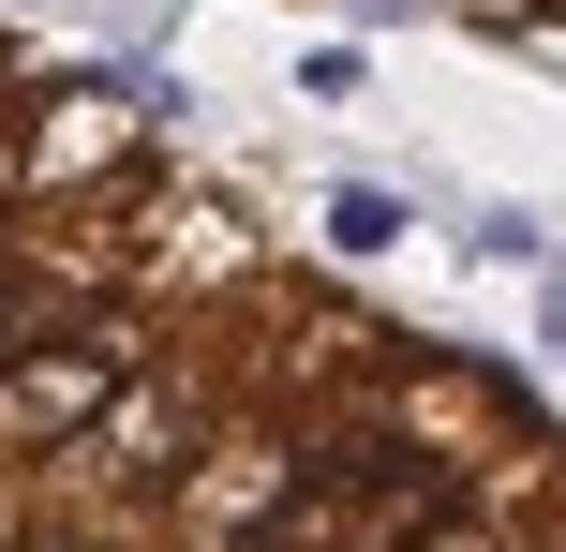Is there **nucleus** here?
<instances>
[{
	"mask_svg": "<svg viewBox=\"0 0 566 552\" xmlns=\"http://www.w3.org/2000/svg\"><path fill=\"white\" fill-rule=\"evenodd\" d=\"M448 254H462V269H507V284L566 269V254H552V225H537V209H507V195H462V209H448Z\"/></svg>",
	"mask_w": 566,
	"mask_h": 552,
	"instance_id": "nucleus-4",
	"label": "nucleus"
},
{
	"mask_svg": "<svg viewBox=\"0 0 566 552\" xmlns=\"http://www.w3.org/2000/svg\"><path fill=\"white\" fill-rule=\"evenodd\" d=\"M0 15H75V0H0Z\"/></svg>",
	"mask_w": 566,
	"mask_h": 552,
	"instance_id": "nucleus-9",
	"label": "nucleus"
},
{
	"mask_svg": "<svg viewBox=\"0 0 566 552\" xmlns=\"http://www.w3.org/2000/svg\"><path fill=\"white\" fill-rule=\"evenodd\" d=\"M432 225V195H402V179H313V239H328L343 269H373V254H402V239Z\"/></svg>",
	"mask_w": 566,
	"mask_h": 552,
	"instance_id": "nucleus-3",
	"label": "nucleus"
},
{
	"mask_svg": "<svg viewBox=\"0 0 566 552\" xmlns=\"http://www.w3.org/2000/svg\"><path fill=\"white\" fill-rule=\"evenodd\" d=\"M373 90V30H313L298 45V105H358Z\"/></svg>",
	"mask_w": 566,
	"mask_h": 552,
	"instance_id": "nucleus-5",
	"label": "nucleus"
},
{
	"mask_svg": "<svg viewBox=\"0 0 566 552\" xmlns=\"http://www.w3.org/2000/svg\"><path fill=\"white\" fill-rule=\"evenodd\" d=\"M209 434H224V418H209V388L149 358V374H135V388H119V404H105V418H90V434L45 464V493H75V508H135V493H179V478L209 464Z\"/></svg>",
	"mask_w": 566,
	"mask_h": 552,
	"instance_id": "nucleus-2",
	"label": "nucleus"
},
{
	"mask_svg": "<svg viewBox=\"0 0 566 552\" xmlns=\"http://www.w3.org/2000/svg\"><path fill=\"white\" fill-rule=\"evenodd\" d=\"M328 15H343V30H418L432 0H328Z\"/></svg>",
	"mask_w": 566,
	"mask_h": 552,
	"instance_id": "nucleus-7",
	"label": "nucleus"
},
{
	"mask_svg": "<svg viewBox=\"0 0 566 552\" xmlns=\"http://www.w3.org/2000/svg\"><path fill=\"white\" fill-rule=\"evenodd\" d=\"M522 329H537V358L566 374V269H537V284H522Z\"/></svg>",
	"mask_w": 566,
	"mask_h": 552,
	"instance_id": "nucleus-6",
	"label": "nucleus"
},
{
	"mask_svg": "<svg viewBox=\"0 0 566 552\" xmlns=\"http://www.w3.org/2000/svg\"><path fill=\"white\" fill-rule=\"evenodd\" d=\"M15 284H30V254H15V239H0V299H15Z\"/></svg>",
	"mask_w": 566,
	"mask_h": 552,
	"instance_id": "nucleus-8",
	"label": "nucleus"
},
{
	"mask_svg": "<svg viewBox=\"0 0 566 552\" xmlns=\"http://www.w3.org/2000/svg\"><path fill=\"white\" fill-rule=\"evenodd\" d=\"M149 358H165V344H149V314H135V299H75V314H60L45 344L0 374V464H30V478H45L60 448H75L90 418H105L119 388L149 374Z\"/></svg>",
	"mask_w": 566,
	"mask_h": 552,
	"instance_id": "nucleus-1",
	"label": "nucleus"
}]
</instances>
